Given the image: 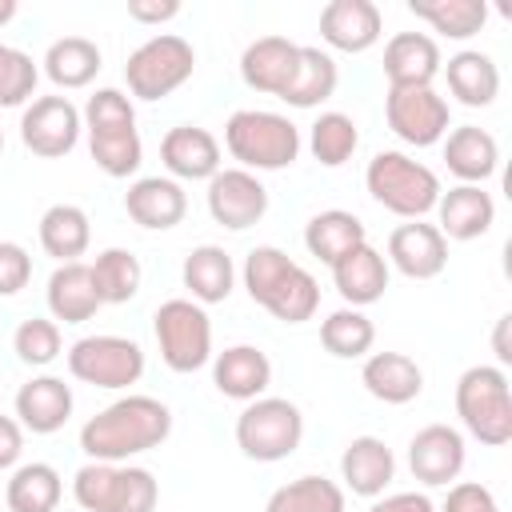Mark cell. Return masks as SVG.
<instances>
[{
	"label": "cell",
	"mask_w": 512,
	"mask_h": 512,
	"mask_svg": "<svg viewBox=\"0 0 512 512\" xmlns=\"http://www.w3.org/2000/svg\"><path fill=\"white\" fill-rule=\"evenodd\" d=\"M496 512H500V508H496Z\"/></svg>",
	"instance_id": "db71d44e"
},
{
	"label": "cell",
	"mask_w": 512,
	"mask_h": 512,
	"mask_svg": "<svg viewBox=\"0 0 512 512\" xmlns=\"http://www.w3.org/2000/svg\"><path fill=\"white\" fill-rule=\"evenodd\" d=\"M384 260H388V268H396L408 280H436L448 264V240L440 236L436 224L408 220V224L392 228Z\"/></svg>",
	"instance_id": "9a60e30c"
},
{
	"label": "cell",
	"mask_w": 512,
	"mask_h": 512,
	"mask_svg": "<svg viewBox=\"0 0 512 512\" xmlns=\"http://www.w3.org/2000/svg\"><path fill=\"white\" fill-rule=\"evenodd\" d=\"M364 188L368 196L388 208L392 216H404V220H424L428 212H436V200H440V176L412 160L408 152H376L364 168Z\"/></svg>",
	"instance_id": "3957f363"
},
{
	"label": "cell",
	"mask_w": 512,
	"mask_h": 512,
	"mask_svg": "<svg viewBox=\"0 0 512 512\" xmlns=\"http://www.w3.org/2000/svg\"><path fill=\"white\" fill-rule=\"evenodd\" d=\"M308 148L324 168H340L360 148V128L348 112H320L308 132Z\"/></svg>",
	"instance_id": "60d3db41"
},
{
	"label": "cell",
	"mask_w": 512,
	"mask_h": 512,
	"mask_svg": "<svg viewBox=\"0 0 512 512\" xmlns=\"http://www.w3.org/2000/svg\"><path fill=\"white\" fill-rule=\"evenodd\" d=\"M88 268H92V284H96L100 304H128L140 292L144 268L128 248H104Z\"/></svg>",
	"instance_id": "f35d334b"
},
{
	"label": "cell",
	"mask_w": 512,
	"mask_h": 512,
	"mask_svg": "<svg viewBox=\"0 0 512 512\" xmlns=\"http://www.w3.org/2000/svg\"><path fill=\"white\" fill-rule=\"evenodd\" d=\"M124 212L148 232H168L184 220L188 196H184L180 180H172V176H140L124 192Z\"/></svg>",
	"instance_id": "44dd1931"
},
{
	"label": "cell",
	"mask_w": 512,
	"mask_h": 512,
	"mask_svg": "<svg viewBox=\"0 0 512 512\" xmlns=\"http://www.w3.org/2000/svg\"><path fill=\"white\" fill-rule=\"evenodd\" d=\"M84 132V116L68 96H36L20 116V140L32 156L60 160L76 148Z\"/></svg>",
	"instance_id": "7c38bea8"
},
{
	"label": "cell",
	"mask_w": 512,
	"mask_h": 512,
	"mask_svg": "<svg viewBox=\"0 0 512 512\" xmlns=\"http://www.w3.org/2000/svg\"><path fill=\"white\" fill-rule=\"evenodd\" d=\"M444 76H448V92L464 108H488L500 96V68H496V60L488 52L464 48V52L448 56Z\"/></svg>",
	"instance_id": "4dcf8cb0"
},
{
	"label": "cell",
	"mask_w": 512,
	"mask_h": 512,
	"mask_svg": "<svg viewBox=\"0 0 512 512\" xmlns=\"http://www.w3.org/2000/svg\"><path fill=\"white\" fill-rule=\"evenodd\" d=\"M224 148L244 172H280L300 156V128L264 108H240L224 124Z\"/></svg>",
	"instance_id": "277c9868"
},
{
	"label": "cell",
	"mask_w": 512,
	"mask_h": 512,
	"mask_svg": "<svg viewBox=\"0 0 512 512\" xmlns=\"http://www.w3.org/2000/svg\"><path fill=\"white\" fill-rule=\"evenodd\" d=\"M464 460H468V448L460 428L452 424H424L408 444V468L424 488L452 484L464 472Z\"/></svg>",
	"instance_id": "5bb4252c"
},
{
	"label": "cell",
	"mask_w": 512,
	"mask_h": 512,
	"mask_svg": "<svg viewBox=\"0 0 512 512\" xmlns=\"http://www.w3.org/2000/svg\"><path fill=\"white\" fill-rule=\"evenodd\" d=\"M68 372L92 388H132L144 376V348L112 332L80 336L68 348Z\"/></svg>",
	"instance_id": "30bf717a"
},
{
	"label": "cell",
	"mask_w": 512,
	"mask_h": 512,
	"mask_svg": "<svg viewBox=\"0 0 512 512\" xmlns=\"http://www.w3.org/2000/svg\"><path fill=\"white\" fill-rule=\"evenodd\" d=\"M368 244V232H364V220L356 212H344V208H328V212H316L308 224H304V248L320 260V264H340L352 248Z\"/></svg>",
	"instance_id": "f546056e"
},
{
	"label": "cell",
	"mask_w": 512,
	"mask_h": 512,
	"mask_svg": "<svg viewBox=\"0 0 512 512\" xmlns=\"http://www.w3.org/2000/svg\"><path fill=\"white\" fill-rule=\"evenodd\" d=\"M0 152H4V128H0Z\"/></svg>",
	"instance_id": "f5cc1de1"
},
{
	"label": "cell",
	"mask_w": 512,
	"mask_h": 512,
	"mask_svg": "<svg viewBox=\"0 0 512 512\" xmlns=\"http://www.w3.org/2000/svg\"><path fill=\"white\" fill-rule=\"evenodd\" d=\"M456 416L468 436L488 448H504L512 440V388L504 368L472 364L456 380Z\"/></svg>",
	"instance_id": "5b68a950"
},
{
	"label": "cell",
	"mask_w": 512,
	"mask_h": 512,
	"mask_svg": "<svg viewBox=\"0 0 512 512\" xmlns=\"http://www.w3.org/2000/svg\"><path fill=\"white\" fill-rule=\"evenodd\" d=\"M440 44L428 32H396L384 44V76L388 88H432L440 76Z\"/></svg>",
	"instance_id": "ac0fdd59"
},
{
	"label": "cell",
	"mask_w": 512,
	"mask_h": 512,
	"mask_svg": "<svg viewBox=\"0 0 512 512\" xmlns=\"http://www.w3.org/2000/svg\"><path fill=\"white\" fill-rule=\"evenodd\" d=\"M196 72V52L184 36L176 32H160L148 36L124 64V80L128 92L136 100H164L172 96L180 84H188V76Z\"/></svg>",
	"instance_id": "9c48e42d"
},
{
	"label": "cell",
	"mask_w": 512,
	"mask_h": 512,
	"mask_svg": "<svg viewBox=\"0 0 512 512\" xmlns=\"http://www.w3.org/2000/svg\"><path fill=\"white\" fill-rule=\"evenodd\" d=\"M264 512H344V488L328 476H296L288 484H280Z\"/></svg>",
	"instance_id": "8d00e7d4"
},
{
	"label": "cell",
	"mask_w": 512,
	"mask_h": 512,
	"mask_svg": "<svg viewBox=\"0 0 512 512\" xmlns=\"http://www.w3.org/2000/svg\"><path fill=\"white\" fill-rule=\"evenodd\" d=\"M268 212V188L256 180V172L244 168H220L208 180V216L228 228V232H244L252 224H260Z\"/></svg>",
	"instance_id": "4fadbf2b"
},
{
	"label": "cell",
	"mask_w": 512,
	"mask_h": 512,
	"mask_svg": "<svg viewBox=\"0 0 512 512\" xmlns=\"http://www.w3.org/2000/svg\"><path fill=\"white\" fill-rule=\"evenodd\" d=\"M64 496V480L52 464L32 460V464H16L4 488V504L8 512H56Z\"/></svg>",
	"instance_id": "d6a6232c"
},
{
	"label": "cell",
	"mask_w": 512,
	"mask_h": 512,
	"mask_svg": "<svg viewBox=\"0 0 512 512\" xmlns=\"http://www.w3.org/2000/svg\"><path fill=\"white\" fill-rule=\"evenodd\" d=\"M396 476V456L380 436H352L340 452V480L352 496L376 500Z\"/></svg>",
	"instance_id": "7402d4cb"
},
{
	"label": "cell",
	"mask_w": 512,
	"mask_h": 512,
	"mask_svg": "<svg viewBox=\"0 0 512 512\" xmlns=\"http://www.w3.org/2000/svg\"><path fill=\"white\" fill-rule=\"evenodd\" d=\"M88 244H92V224H88V212L80 204H52L40 216V248L52 260L72 264L88 252Z\"/></svg>",
	"instance_id": "1f68e13d"
},
{
	"label": "cell",
	"mask_w": 512,
	"mask_h": 512,
	"mask_svg": "<svg viewBox=\"0 0 512 512\" xmlns=\"http://www.w3.org/2000/svg\"><path fill=\"white\" fill-rule=\"evenodd\" d=\"M128 16L136 24H164L180 16V0H128Z\"/></svg>",
	"instance_id": "681fc988"
},
{
	"label": "cell",
	"mask_w": 512,
	"mask_h": 512,
	"mask_svg": "<svg viewBox=\"0 0 512 512\" xmlns=\"http://www.w3.org/2000/svg\"><path fill=\"white\" fill-rule=\"evenodd\" d=\"M212 384L228 400H256L272 384V360L256 344H232L224 352H212Z\"/></svg>",
	"instance_id": "e0dca14e"
},
{
	"label": "cell",
	"mask_w": 512,
	"mask_h": 512,
	"mask_svg": "<svg viewBox=\"0 0 512 512\" xmlns=\"http://www.w3.org/2000/svg\"><path fill=\"white\" fill-rule=\"evenodd\" d=\"M40 80V68L32 64L28 52L0 44V108H20L24 100H32Z\"/></svg>",
	"instance_id": "7bdbcfd3"
},
{
	"label": "cell",
	"mask_w": 512,
	"mask_h": 512,
	"mask_svg": "<svg viewBox=\"0 0 512 512\" xmlns=\"http://www.w3.org/2000/svg\"><path fill=\"white\" fill-rule=\"evenodd\" d=\"M332 280H336V292L344 296L348 308H368L388 288V260L372 244H360L340 264H332Z\"/></svg>",
	"instance_id": "f1b7e54d"
},
{
	"label": "cell",
	"mask_w": 512,
	"mask_h": 512,
	"mask_svg": "<svg viewBox=\"0 0 512 512\" xmlns=\"http://www.w3.org/2000/svg\"><path fill=\"white\" fill-rule=\"evenodd\" d=\"M72 416V388L60 376H32L16 388V420L32 436H52Z\"/></svg>",
	"instance_id": "603a6c76"
},
{
	"label": "cell",
	"mask_w": 512,
	"mask_h": 512,
	"mask_svg": "<svg viewBox=\"0 0 512 512\" xmlns=\"http://www.w3.org/2000/svg\"><path fill=\"white\" fill-rule=\"evenodd\" d=\"M296 64H300V44H292L288 36H260L240 56V80L252 92L284 96V88L296 76Z\"/></svg>",
	"instance_id": "d6986e66"
},
{
	"label": "cell",
	"mask_w": 512,
	"mask_h": 512,
	"mask_svg": "<svg viewBox=\"0 0 512 512\" xmlns=\"http://www.w3.org/2000/svg\"><path fill=\"white\" fill-rule=\"evenodd\" d=\"M436 216H440L436 228L444 240H476L496 224V200L480 184H456L440 192Z\"/></svg>",
	"instance_id": "cb8c5ba5"
},
{
	"label": "cell",
	"mask_w": 512,
	"mask_h": 512,
	"mask_svg": "<svg viewBox=\"0 0 512 512\" xmlns=\"http://www.w3.org/2000/svg\"><path fill=\"white\" fill-rule=\"evenodd\" d=\"M444 164L460 184H484L500 168V144L476 124H460L444 136Z\"/></svg>",
	"instance_id": "4316f807"
},
{
	"label": "cell",
	"mask_w": 512,
	"mask_h": 512,
	"mask_svg": "<svg viewBox=\"0 0 512 512\" xmlns=\"http://www.w3.org/2000/svg\"><path fill=\"white\" fill-rule=\"evenodd\" d=\"M32 280V256L16 240H0V296H16Z\"/></svg>",
	"instance_id": "f6af8a7d"
},
{
	"label": "cell",
	"mask_w": 512,
	"mask_h": 512,
	"mask_svg": "<svg viewBox=\"0 0 512 512\" xmlns=\"http://www.w3.org/2000/svg\"><path fill=\"white\" fill-rule=\"evenodd\" d=\"M320 344L336 360H360L376 344V324L364 316V308H336L320 324Z\"/></svg>",
	"instance_id": "74e56055"
},
{
	"label": "cell",
	"mask_w": 512,
	"mask_h": 512,
	"mask_svg": "<svg viewBox=\"0 0 512 512\" xmlns=\"http://www.w3.org/2000/svg\"><path fill=\"white\" fill-rule=\"evenodd\" d=\"M100 48L88 40V36H60L48 44L44 52V76L56 84V88H88L100 72Z\"/></svg>",
	"instance_id": "836d02e7"
},
{
	"label": "cell",
	"mask_w": 512,
	"mask_h": 512,
	"mask_svg": "<svg viewBox=\"0 0 512 512\" xmlns=\"http://www.w3.org/2000/svg\"><path fill=\"white\" fill-rule=\"evenodd\" d=\"M508 324H512V316H500V320H496V332H492V348H496V360H500V364H512V344H508Z\"/></svg>",
	"instance_id": "f907efd6"
},
{
	"label": "cell",
	"mask_w": 512,
	"mask_h": 512,
	"mask_svg": "<svg viewBox=\"0 0 512 512\" xmlns=\"http://www.w3.org/2000/svg\"><path fill=\"white\" fill-rule=\"evenodd\" d=\"M304 440V416L284 396H256L236 416V448L248 460L276 464L288 460Z\"/></svg>",
	"instance_id": "52a82bcc"
},
{
	"label": "cell",
	"mask_w": 512,
	"mask_h": 512,
	"mask_svg": "<svg viewBox=\"0 0 512 512\" xmlns=\"http://www.w3.org/2000/svg\"><path fill=\"white\" fill-rule=\"evenodd\" d=\"M160 160L172 180H212L220 172V140L200 124H176L160 140Z\"/></svg>",
	"instance_id": "ffe728a7"
},
{
	"label": "cell",
	"mask_w": 512,
	"mask_h": 512,
	"mask_svg": "<svg viewBox=\"0 0 512 512\" xmlns=\"http://www.w3.org/2000/svg\"><path fill=\"white\" fill-rule=\"evenodd\" d=\"M44 300H48V312L52 320L60 324H84L92 320L104 304L96 296V284H92V268L72 260V264H56V272L48 276V288H44Z\"/></svg>",
	"instance_id": "d4e9b609"
},
{
	"label": "cell",
	"mask_w": 512,
	"mask_h": 512,
	"mask_svg": "<svg viewBox=\"0 0 512 512\" xmlns=\"http://www.w3.org/2000/svg\"><path fill=\"white\" fill-rule=\"evenodd\" d=\"M384 116H388V128L412 148H432L452 128L448 100L436 88H388Z\"/></svg>",
	"instance_id": "8fae6325"
},
{
	"label": "cell",
	"mask_w": 512,
	"mask_h": 512,
	"mask_svg": "<svg viewBox=\"0 0 512 512\" xmlns=\"http://www.w3.org/2000/svg\"><path fill=\"white\" fill-rule=\"evenodd\" d=\"M336 84H340V68H336V60H332V52L300 44L296 76H292V84L284 88L280 100L292 104V108H316V104H324V100L336 92Z\"/></svg>",
	"instance_id": "e575fe53"
},
{
	"label": "cell",
	"mask_w": 512,
	"mask_h": 512,
	"mask_svg": "<svg viewBox=\"0 0 512 512\" xmlns=\"http://www.w3.org/2000/svg\"><path fill=\"white\" fill-rule=\"evenodd\" d=\"M496 508H500V504H496V496H492L484 484L460 480V484L448 488V496H444V504H440L436 512H496Z\"/></svg>",
	"instance_id": "bcb514c9"
},
{
	"label": "cell",
	"mask_w": 512,
	"mask_h": 512,
	"mask_svg": "<svg viewBox=\"0 0 512 512\" xmlns=\"http://www.w3.org/2000/svg\"><path fill=\"white\" fill-rule=\"evenodd\" d=\"M360 384L380 404H412L424 392V372L404 352H372L360 368Z\"/></svg>",
	"instance_id": "484cf974"
},
{
	"label": "cell",
	"mask_w": 512,
	"mask_h": 512,
	"mask_svg": "<svg viewBox=\"0 0 512 512\" xmlns=\"http://www.w3.org/2000/svg\"><path fill=\"white\" fill-rule=\"evenodd\" d=\"M172 432V412L164 400L156 396H140L128 392L120 400H112L108 408H100L84 428H80V448L88 460H104V464H124L140 452H152L168 440Z\"/></svg>",
	"instance_id": "6da1fadb"
},
{
	"label": "cell",
	"mask_w": 512,
	"mask_h": 512,
	"mask_svg": "<svg viewBox=\"0 0 512 512\" xmlns=\"http://www.w3.org/2000/svg\"><path fill=\"white\" fill-rule=\"evenodd\" d=\"M180 280L188 288V300L196 304H224L236 288V264L220 244H200L184 256Z\"/></svg>",
	"instance_id": "83f0119b"
},
{
	"label": "cell",
	"mask_w": 512,
	"mask_h": 512,
	"mask_svg": "<svg viewBox=\"0 0 512 512\" xmlns=\"http://www.w3.org/2000/svg\"><path fill=\"white\" fill-rule=\"evenodd\" d=\"M408 12L448 40H472L488 24L484 0H408Z\"/></svg>",
	"instance_id": "d590c367"
},
{
	"label": "cell",
	"mask_w": 512,
	"mask_h": 512,
	"mask_svg": "<svg viewBox=\"0 0 512 512\" xmlns=\"http://www.w3.org/2000/svg\"><path fill=\"white\" fill-rule=\"evenodd\" d=\"M64 348V336H60V324L48 320V316H32L24 320L16 332H12V352L20 364L28 368H48Z\"/></svg>",
	"instance_id": "b9f144b4"
},
{
	"label": "cell",
	"mask_w": 512,
	"mask_h": 512,
	"mask_svg": "<svg viewBox=\"0 0 512 512\" xmlns=\"http://www.w3.org/2000/svg\"><path fill=\"white\" fill-rule=\"evenodd\" d=\"M84 128L88 132H100V128H132L136 124V108H132V96H124L120 88H96L84 104Z\"/></svg>",
	"instance_id": "ee69618b"
},
{
	"label": "cell",
	"mask_w": 512,
	"mask_h": 512,
	"mask_svg": "<svg viewBox=\"0 0 512 512\" xmlns=\"http://www.w3.org/2000/svg\"><path fill=\"white\" fill-rule=\"evenodd\" d=\"M368 512H436V504L428 492H392V496H376Z\"/></svg>",
	"instance_id": "c3c4849f"
},
{
	"label": "cell",
	"mask_w": 512,
	"mask_h": 512,
	"mask_svg": "<svg viewBox=\"0 0 512 512\" xmlns=\"http://www.w3.org/2000/svg\"><path fill=\"white\" fill-rule=\"evenodd\" d=\"M384 32V16L372 0H328L320 8V36L336 52H368Z\"/></svg>",
	"instance_id": "2e32d148"
},
{
	"label": "cell",
	"mask_w": 512,
	"mask_h": 512,
	"mask_svg": "<svg viewBox=\"0 0 512 512\" xmlns=\"http://www.w3.org/2000/svg\"><path fill=\"white\" fill-rule=\"evenodd\" d=\"M12 16H16V0H0V28H4Z\"/></svg>",
	"instance_id": "816d5d0a"
},
{
	"label": "cell",
	"mask_w": 512,
	"mask_h": 512,
	"mask_svg": "<svg viewBox=\"0 0 512 512\" xmlns=\"http://www.w3.org/2000/svg\"><path fill=\"white\" fill-rule=\"evenodd\" d=\"M20 456H24V428H20L16 416H4L0 412V472L16 468Z\"/></svg>",
	"instance_id": "7dc6e473"
},
{
	"label": "cell",
	"mask_w": 512,
	"mask_h": 512,
	"mask_svg": "<svg viewBox=\"0 0 512 512\" xmlns=\"http://www.w3.org/2000/svg\"><path fill=\"white\" fill-rule=\"evenodd\" d=\"M152 332L160 344V360L180 376H188L212 360V320H208L204 304H196L188 296L164 300L152 312Z\"/></svg>",
	"instance_id": "ba28073f"
},
{
	"label": "cell",
	"mask_w": 512,
	"mask_h": 512,
	"mask_svg": "<svg viewBox=\"0 0 512 512\" xmlns=\"http://www.w3.org/2000/svg\"><path fill=\"white\" fill-rule=\"evenodd\" d=\"M244 288L252 304L272 312L280 324H304L320 308V284L308 268H300L284 248L276 244H256L244 256Z\"/></svg>",
	"instance_id": "7a4b0ae2"
},
{
	"label": "cell",
	"mask_w": 512,
	"mask_h": 512,
	"mask_svg": "<svg viewBox=\"0 0 512 512\" xmlns=\"http://www.w3.org/2000/svg\"><path fill=\"white\" fill-rule=\"evenodd\" d=\"M88 152L96 160V168L112 180H124L140 168L144 160V144H140V132L136 124L132 128H100V132H88Z\"/></svg>",
	"instance_id": "ab89813d"
},
{
	"label": "cell",
	"mask_w": 512,
	"mask_h": 512,
	"mask_svg": "<svg viewBox=\"0 0 512 512\" xmlns=\"http://www.w3.org/2000/svg\"><path fill=\"white\" fill-rule=\"evenodd\" d=\"M72 496L84 512H156L160 484L140 464L88 460L72 476Z\"/></svg>",
	"instance_id": "8992f818"
}]
</instances>
